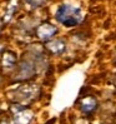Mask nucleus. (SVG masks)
Listing matches in <instances>:
<instances>
[{"instance_id": "4", "label": "nucleus", "mask_w": 116, "mask_h": 124, "mask_svg": "<svg viewBox=\"0 0 116 124\" xmlns=\"http://www.w3.org/2000/svg\"><path fill=\"white\" fill-rule=\"evenodd\" d=\"M48 50L51 54L54 55H60L61 53H64V50L65 48H66V45H65V43L62 40H53V41H50L48 43Z\"/></svg>"}, {"instance_id": "3", "label": "nucleus", "mask_w": 116, "mask_h": 124, "mask_svg": "<svg viewBox=\"0 0 116 124\" xmlns=\"http://www.w3.org/2000/svg\"><path fill=\"white\" fill-rule=\"evenodd\" d=\"M97 108V101L94 97H85L82 100H81V112L85 113V114H91L96 110Z\"/></svg>"}, {"instance_id": "2", "label": "nucleus", "mask_w": 116, "mask_h": 124, "mask_svg": "<svg viewBox=\"0 0 116 124\" xmlns=\"http://www.w3.org/2000/svg\"><path fill=\"white\" fill-rule=\"evenodd\" d=\"M56 31H57V29L54 25H51V24H42L38 29V36L40 39H42V40H48L50 38H53V36L56 34Z\"/></svg>"}, {"instance_id": "1", "label": "nucleus", "mask_w": 116, "mask_h": 124, "mask_svg": "<svg viewBox=\"0 0 116 124\" xmlns=\"http://www.w3.org/2000/svg\"><path fill=\"white\" fill-rule=\"evenodd\" d=\"M56 20L65 26H76L82 20V13L79 8L69 4H62L57 8Z\"/></svg>"}]
</instances>
